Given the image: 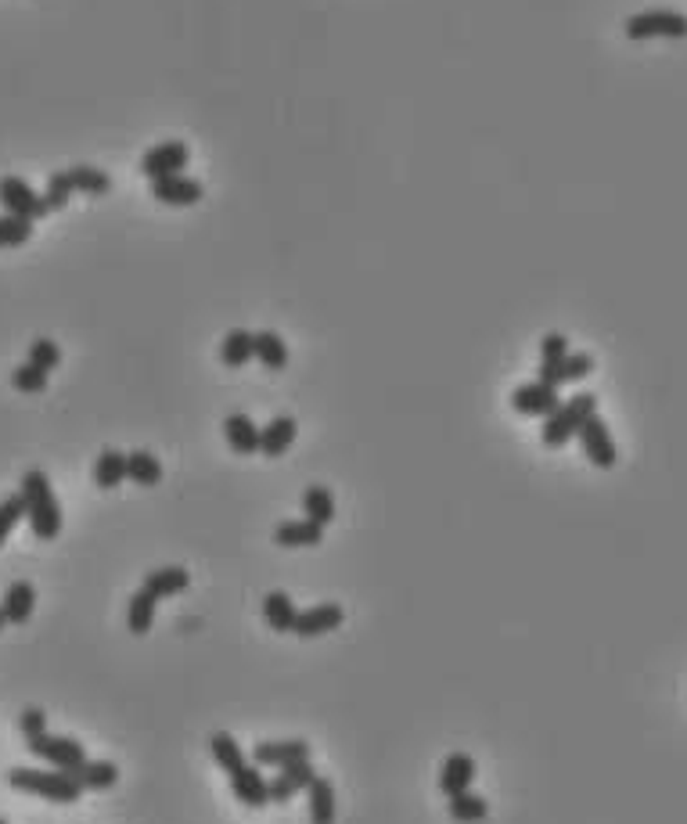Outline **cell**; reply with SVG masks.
Here are the masks:
<instances>
[{"label": "cell", "mask_w": 687, "mask_h": 824, "mask_svg": "<svg viewBox=\"0 0 687 824\" xmlns=\"http://www.w3.org/2000/svg\"><path fill=\"white\" fill-rule=\"evenodd\" d=\"M22 504H26V519L33 526V537L40 540H54L62 533V508H58V497H54V486L40 468H29L22 475Z\"/></svg>", "instance_id": "obj_1"}, {"label": "cell", "mask_w": 687, "mask_h": 824, "mask_svg": "<svg viewBox=\"0 0 687 824\" xmlns=\"http://www.w3.org/2000/svg\"><path fill=\"white\" fill-rule=\"evenodd\" d=\"M11 789L40 796L47 803H76L83 796V785L65 771H33V767H11Z\"/></svg>", "instance_id": "obj_2"}, {"label": "cell", "mask_w": 687, "mask_h": 824, "mask_svg": "<svg viewBox=\"0 0 687 824\" xmlns=\"http://www.w3.org/2000/svg\"><path fill=\"white\" fill-rule=\"evenodd\" d=\"M590 414H598V396L594 393H576V396H569L565 404H558L551 414H547V421H544V447H565L576 432H580V425L590 418Z\"/></svg>", "instance_id": "obj_3"}, {"label": "cell", "mask_w": 687, "mask_h": 824, "mask_svg": "<svg viewBox=\"0 0 687 824\" xmlns=\"http://www.w3.org/2000/svg\"><path fill=\"white\" fill-rule=\"evenodd\" d=\"M626 36L630 40H684L687 36V15L680 11H641V15L626 18Z\"/></svg>", "instance_id": "obj_4"}, {"label": "cell", "mask_w": 687, "mask_h": 824, "mask_svg": "<svg viewBox=\"0 0 687 824\" xmlns=\"http://www.w3.org/2000/svg\"><path fill=\"white\" fill-rule=\"evenodd\" d=\"M29 753L40 756V760L54 763L58 771L65 774H76L87 763V749H83V742H76V738H65V735H33L29 738Z\"/></svg>", "instance_id": "obj_5"}, {"label": "cell", "mask_w": 687, "mask_h": 824, "mask_svg": "<svg viewBox=\"0 0 687 824\" xmlns=\"http://www.w3.org/2000/svg\"><path fill=\"white\" fill-rule=\"evenodd\" d=\"M580 447L583 454H587V461L594 468H612L619 461V450H616V439H612V432H608L605 418L601 414H590L587 421L580 425Z\"/></svg>", "instance_id": "obj_6"}, {"label": "cell", "mask_w": 687, "mask_h": 824, "mask_svg": "<svg viewBox=\"0 0 687 824\" xmlns=\"http://www.w3.org/2000/svg\"><path fill=\"white\" fill-rule=\"evenodd\" d=\"M0 206H4V213L33 220V224L40 216H47L44 195H36L22 177H0Z\"/></svg>", "instance_id": "obj_7"}, {"label": "cell", "mask_w": 687, "mask_h": 824, "mask_svg": "<svg viewBox=\"0 0 687 824\" xmlns=\"http://www.w3.org/2000/svg\"><path fill=\"white\" fill-rule=\"evenodd\" d=\"M191 162V152L184 141H162L155 144V148H148L141 159V173L148 180H162V177H173V173H180L184 166Z\"/></svg>", "instance_id": "obj_8"}, {"label": "cell", "mask_w": 687, "mask_h": 824, "mask_svg": "<svg viewBox=\"0 0 687 824\" xmlns=\"http://www.w3.org/2000/svg\"><path fill=\"white\" fill-rule=\"evenodd\" d=\"M558 404H562L558 389L540 382V378H536V382H526V386H518L515 393H511V407H515L518 414H526V418H547Z\"/></svg>", "instance_id": "obj_9"}, {"label": "cell", "mask_w": 687, "mask_h": 824, "mask_svg": "<svg viewBox=\"0 0 687 824\" xmlns=\"http://www.w3.org/2000/svg\"><path fill=\"white\" fill-rule=\"evenodd\" d=\"M317 778V771H313L310 760H295V763H285L281 767V774H277L274 781H267V796L270 803H288V799L295 796V792L310 789V781Z\"/></svg>", "instance_id": "obj_10"}, {"label": "cell", "mask_w": 687, "mask_h": 824, "mask_svg": "<svg viewBox=\"0 0 687 824\" xmlns=\"http://www.w3.org/2000/svg\"><path fill=\"white\" fill-rule=\"evenodd\" d=\"M342 619H346V612H342V605H331V601H324V605H313V609L299 612L295 616V634L303 637H324V634H335V630L342 627Z\"/></svg>", "instance_id": "obj_11"}, {"label": "cell", "mask_w": 687, "mask_h": 824, "mask_svg": "<svg viewBox=\"0 0 687 824\" xmlns=\"http://www.w3.org/2000/svg\"><path fill=\"white\" fill-rule=\"evenodd\" d=\"M152 195H155V202H162V206L184 209V206H195V202H202V184H198V180H191V177H180V173H173V177L152 180Z\"/></svg>", "instance_id": "obj_12"}, {"label": "cell", "mask_w": 687, "mask_h": 824, "mask_svg": "<svg viewBox=\"0 0 687 824\" xmlns=\"http://www.w3.org/2000/svg\"><path fill=\"white\" fill-rule=\"evenodd\" d=\"M295 760H310V742L303 738H288V742H259L252 749V763L256 767H285V763Z\"/></svg>", "instance_id": "obj_13"}, {"label": "cell", "mask_w": 687, "mask_h": 824, "mask_svg": "<svg viewBox=\"0 0 687 824\" xmlns=\"http://www.w3.org/2000/svg\"><path fill=\"white\" fill-rule=\"evenodd\" d=\"M231 789H234V799L238 803H245L249 810H259V807H267L270 803V796H267V778L259 774V767H241V771H234L231 774Z\"/></svg>", "instance_id": "obj_14"}, {"label": "cell", "mask_w": 687, "mask_h": 824, "mask_svg": "<svg viewBox=\"0 0 687 824\" xmlns=\"http://www.w3.org/2000/svg\"><path fill=\"white\" fill-rule=\"evenodd\" d=\"M590 371H594V357H590V353H569V357L558 360L554 368H540V382L562 389V386H572V382H580V378H587Z\"/></svg>", "instance_id": "obj_15"}, {"label": "cell", "mask_w": 687, "mask_h": 824, "mask_svg": "<svg viewBox=\"0 0 687 824\" xmlns=\"http://www.w3.org/2000/svg\"><path fill=\"white\" fill-rule=\"evenodd\" d=\"M295 432H299L295 418H288V414H277L274 421H267V425L259 429V454H267V457L288 454V447L295 443Z\"/></svg>", "instance_id": "obj_16"}, {"label": "cell", "mask_w": 687, "mask_h": 824, "mask_svg": "<svg viewBox=\"0 0 687 824\" xmlns=\"http://www.w3.org/2000/svg\"><path fill=\"white\" fill-rule=\"evenodd\" d=\"M188 569H180V565H162V569H152V573L144 576V591L152 594L155 601L162 598H177V594L188 591Z\"/></svg>", "instance_id": "obj_17"}, {"label": "cell", "mask_w": 687, "mask_h": 824, "mask_svg": "<svg viewBox=\"0 0 687 824\" xmlns=\"http://www.w3.org/2000/svg\"><path fill=\"white\" fill-rule=\"evenodd\" d=\"M475 778V760L468 753H450L443 760V771H439V789L443 796H457V792L472 789Z\"/></svg>", "instance_id": "obj_18"}, {"label": "cell", "mask_w": 687, "mask_h": 824, "mask_svg": "<svg viewBox=\"0 0 687 824\" xmlns=\"http://www.w3.org/2000/svg\"><path fill=\"white\" fill-rule=\"evenodd\" d=\"M224 436L227 443H231L234 454L249 457V454H259V425L249 418V414H227L224 421Z\"/></svg>", "instance_id": "obj_19"}, {"label": "cell", "mask_w": 687, "mask_h": 824, "mask_svg": "<svg viewBox=\"0 0 687 824\" xmlns=\"http://www.w3.org/2000/svg\"><path fill=\"white\" fill-rule=\"evenodd\" d=\"M274 540L281 547H317L324 540V526L310 519H295V522H281L274 529Z\"/></svg>", "instance_id": "obj_20"}, {"label": "cell", "mask_w": 687, "mask_h": 824, "mask_svg": "<svg viewBox=\"0 0 687 824\" xmlns=\"http://www.w3.org/2000/svg\"><path fill=\"white\" fill-rule=\"evenodd\" d=\"M4 619L8 623H26L29 616H33V609H36V591H33V583H26V580H15L4 591Z\"/></svg>", "instance_id": "obj_21"}, {"label": "cell", "mask_w": 687, "mask_h": 824, "mask_svg": "<svg viewBox=\"0 0 687 824\" xmlns=\"http://www.w3.org/2000/svg\"><path fill=\"white\" fill-rule=\"evenodd\" d=\"M252 357L267 371H281L288 364V346L277 332H252Z\"/></svg>", "instance_id": "obj_22"}, {"label": "cell", "mask_w": 687, "mask_h": 824, "mask_svg": "<svg viewBox=\"0 0 687 824\" xmlns=\"http://www.w3.org/2000/svg\"><path fill=\"white\" fill-rule=\"evenodd\" d=\"M295 616H299V609H295V601L288 598L285 591H270L267 598H263V619H267V627L277 630V634L292 630Z\"/></svg>", "instance_id": "obj_23"}, {"label": "cell", "mask_w": 687, "mask_h": 824, "mask_svg": "<svg viewBox=\"0 0 687 824\" xmlns=\"http://www.w3.org/2000/svg\"><path fill=\"white\" fill-rule=\"evenodd\" d=\"M306 796H310V821L313 824H335V785H331L328 778L317 774V778L310 781Z\"/></svg>", "instance_id": "obj_24"}, {"label": "cell", "mask_w": 687, "mask_h": 824, "mask_svg": "<svg viewBox=\"0 0 687 824\" xmlns=\"http://www.w3.org/2000/svg\"><path fill=\"white\" fill-rule=\"evenodd\" d=\"M126 479H134L137 486H159L162 461L152 450H134V454H126Z\"/></svg>", "instance_id": "obj_25"}, {"label": "cell", "mask_w": 687, "mask_h": 824, "mask_svg": "<svg viewBox=\"0 0 687 824\" xmlns=\"http://www.w3.org/2000/svg\"><path fill=\"white\" fill-rule=\"evenodd\" d=\"M155 609H159V601L144 591V587L134 591V598L126 605V627H130V634H148L155 623Z\"/></svg>", "instance_id": "obj_26"}, {"label": "cell", "mask_w": 687, "mask_h": 824, "mask_svg": "<svg viewBox=\"0 0 687 824\" xmlns=\"http://www.w3.org/2000/svg\"><path fill=\"white\" fill-rule=\"evenodd\" d=\"M72 778L80 781L83 792H87V789L101 792V789H112V785L119 781V767H116V763H108V760H87L80 771L72 774Z\"/></svg>", "instance_id": "obj_27"}, {"label": "cell", "mask_w": 687, "mask_h": 824, "mask_svg": "<svg viewBox=\"0 0 687 824\" xmlns=\"http://www.w3.org/2000/svg\"><path fill=\"white\" fill-rule=\"evenodd\" d=\"M123 479H126V454H119V450H101L98 461H94V483H98L101 490H116Z\"/></svg>", "instance_id": "obj_28"}, {"label": "cell", "mask_w": 687, "mask_h": 824, "mask_svg": "<svg viewBox=\"0 0 687 824\" xmlns=\"http://www.w3.org/2000/svg\"><path fill=\"white\" fill-rule=\"evenodd\" d=\"M486 814H490V803H486L479 792L464 789V792H457V796H450V817H454V821L479 824Z\"/></svg>", "instance_id": "obj_29"}, {"label": "cell", "mask_w": 687, "mask_h": 824, "mask_svg": "<svg viewBox=\"0 0 687 824\" xmlns=\"http://www.w3.org/2000/svg\"><path fill=\"white\" fill-rule=\"evenodd\" d=\"M65 173H69L72 191H80V195H108L112 191V177L94 170V166H72Z\"/></svg>", "instance_id": "obj_30"}, {"label": "cell", "mask_w": 687, "mask_h": 824, "mask_svg": "<svg viewBox=\"0 0 687 824\" xmlns=\"http://www.w3.org/2000/svg\"><path fill=\"white\" fill-rule=\"evenodd\" d=\"M249 357H252V332H245V328L227 332V339L220 342V360H224L227 368H245Z\"/></svg>", "instance_id": "obj_31"}, {"label": "cell", "mask_w": 687, "mask_h": 824, "mask_svg": "<svg viewBox=\"0 0 687 824\" xmlns=\"http://www.w3.org/2000/svg\"><path fill=\"white\" fill-rule=\"evenodd\" d=\"M303 511H306V519L317 522V526L335 522V497H331V490H324V486H310V490L303 493Z\"/></svg>", "instance_id": "obj_32"}, {"label": "cell", "mask_w": 687, "mask_h": 824, "mask_svg": "<svg viewBox=\"0 0 687 824\" xmlns=\"http://www.w3.org/2000/svg\"><path fill=\"white\" fill-rule=\"evenodd\" d=\"M209 749H213V760L220 763V767H224L227 774H234V771H241V767H245V753H241V745L234 742L231 735H227V731H216L213 738H209Z\"/></svg>", "instance_id": "obj_33"}, {"label": "cell", "mask_w": 687, "mask_h": 824, "mask_svg": "<svg viewBox=\"0 0 687 824\" xmlns=\"http://www.w3.org/2000/svg\"><path fill=\"white\" fill-rule=\"evenodd\" d=\"M33 238V220H22V216L0 213V249H18Z\"/></svg>", "instance_id": "obj_34"}, {"label": "cell", "mask_w": 687, "mask_h": 824, "mask_svg": "<svg viewBox=\"0 0 687 824\" xmlns=\"http://www.w3.org/2000/svg\"><path fill=\"white\" fill-rule=\"evenodd\" d=\"M76 195L72 191V184H69V173H51L47 177V188H44V206H47V213H58V209H65L69 206V198Z\"/></svg>", "instance_id": "obj_35"}, {"label": "cell", "mask_w": 687, "mask_h": 824, "mask_svg": "<svg viewBox=\"0 0 687 824\" xmlns=\"http://www.w3.org/2000/svg\"><path fill=\"white\" fill-rule=\"evenodd\" d=\"M22 519H26V504H22V493H8V497L0 501V547H4V540L15 533V526Z\"/></svg>", "instance_id": "obj_36"}, {"label": "cell", "mask_w": 687, "mask_h": 824, "mask_svg": "<svg viewBox=\"0 0 687 824\" xmlns=\"http://www.w3.org/2000/svg\"><path fill=\"white\" fill-rule=\"evenodd\" d=\"M29 364L51 375V371L62 364V350H58V342L54 339H36L33 346H29Z\"/></svg>", "instance_id": "obj_37"}, {"label": "cell", "mask_w": 687, "mask_h": 824, "mask_svg": "<svg viewBox=\"0 0 687 824\" xmlns=\"http://www.w3.org/2000/svg\"><path fill=\"white\" fill-rule=\"evenodd\" d=\"M11 386L18 389V393H44L47 389V371L33 368V364H18L15 371H11Z\"/></svg>", "instance_id": "obj_38"}, {"label": "cell", "mask_w": 687, "mask_h": 824, "mask_svg": "<svg viewBox=\"0 0 687 824\" xmlns=\"http://www.w3.org/2000/svg\"><path fill=\"white\" fill-rule=\"evenodd\" d=\"M565 357H569V339L558 332L544 335V342H540V368H554Z\"/></svg>", "instance_id": "obj_39"}, {"label": "cell", "mask_w": 687, "mask_h": 824, "mask_svg": "<svg viewBox=\"0 0 687 824\" xmlns=\"http://www.w3.org/2000/svg\"><path fill=\"white\" fill-rule=\"evenodd\" d=\"M18 727H22V735L26 738H33V735H44L47 731V717H44V709H36V706H29L22 717H18Z\"/></svg>", "instance_id": "obj_40"}, {"label": "cell", "mask_w": 687, "mask_h": 824, "mask_svg": "<svg viewBox=\"0 0 687 824\" xmlns=\"http://www.w3.org/2000/svg\"><path fill=\"white\" fill-rule=\"evenodd\" d=\"M4 623H8V619H4V609H0V630H4Z\"/></svg>", "instance_id": "obj_41"}, {"label": "cell", "mask_w": 687, "mask_h": 824, "mask_svg": "<svg viewBox=\"0 0 687 824\" xmlns=\"http://www.w3.org/2000/svg\"><path fill=\"white\" fill-rule=\"evenodd\" d=\"M0 824H8V821H4V817H0Z\"/></svg>", "instance_id": "obj_42"}]
</instances>
